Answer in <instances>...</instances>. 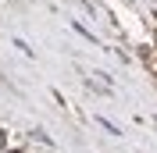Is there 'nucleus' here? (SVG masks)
Listing matches in <instances>:
<instances>
[{
  "instance_id": "obj_1",
  "label": "nucleus",
  "mask_w": 157,
  "mask_h": 153,
  "mask_svg": "<svg viewBox=\"0 0 157 153\" xmlns=\"http://www.w3.org/2000/svg\"><path fill=\"white\" fill-rule=\"evenodd\" d=\"M4 146H7V132H4V128H0V150H4Z\"/></svg>"
}]
</instances>
